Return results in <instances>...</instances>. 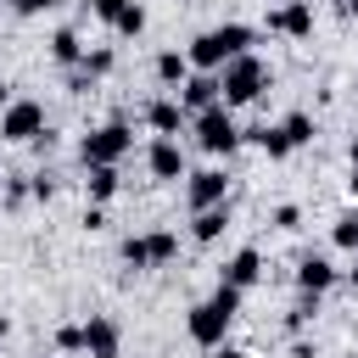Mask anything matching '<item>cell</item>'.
I'll use <instances>...</instances> for the list:
<instances>
[{
	"label": "cell",
	"mask_w": 358,
	"mask_h": 358,
	"mask_svg": "<svg viewBox=\"0 0 358 358\" xmlns=\"http://www.w3.org/2000/svg\"><path fill=\"white\" fill-rule=\"evenodd\" d=\"M257 45V28L252 22H218V28H201L190 45H185V56H190V67L196 73H224L235 56H246Z\"/></svg>",
	"instance_id": "1"
},
{
	"label": "cell",
	"mask_w": 358,
	"mask_h": 358,
	"mask_svg": "<svg viewBox=\"0 0 358 358\" xmlns=\"http://www.w3.org/2000/svg\"><path fill=\"white\" fill-rule=\"evenodd\" d=\"M235 313H241V291H235V285H213V296H201V302L185 313V330H190L196 347H224Z\"/></svg>",
	"instance_id": "2"
},
{
	"label": "cell",
	"mask_w": 358,
	"mask_h": 358,
	"mask_svg": "<svg viewBox=\"0 0 358 358\" xmlns=\"http://www.w3.org/2000/svg\"><path fill=\"white\" fill-rule=\"evenodd\" d=\"M268 84H274V67H268L263 56H252V50H246V56H235V62H229V67L218 73L224 106H252V101H257V95L268 90Z\"/></svg>",
	"instance_id": "3"
},
{
	"label": "cell",
	"mask_w": 358,
	"mask_h": 358,
	"mask_svg": "<svg viewBox=\"0 0 358 358\" xmlns=\"http://www.w3.org/2000/svg\"><path fill=\"white\" fill-rule=\"evenodd\" d=\"M129 151H134V129H129V117H123V112H117V117H106L101 129H90V134L78 140L84 168H117Z\"/></svg>",
	"instance_id": "4"
},
{
	"label": "cell",
	"mask_w": 358,
	"mask_h": 358,
	"mask_svg": "<svg viewBox=\"0 0 358 358\" xmlns=\"http://www.w3.org/2000/svg\"><path fill=\"white\" fill-rule=\"evenodd\" d=\"M117 257L123 268L145 274V268H168L179 257V229H140V235H123L117 241Z\"/></svg>",
	"instance_id": "5"
},
{
	"label": "cell",
	"mask_w": 358,
	"mask_h": 358,
	"mask_svg": "<svg viewBox=\"0 0 358 358\" xmlns=\"http://www.w3.org/2000/svg\"><path fill=\"white\" fill-rule=\"evenodd\" d=\"M190 129H196V145L201 151H213V157H229L235 145H241V129H235V117H229V106L218 101V106H207V112H196L190 117Z\"/></svg>",
	"instance_id": "6"
},
{
	"label": "cell",
	"mask_w": 358,
	"mask_h": 358,
	"mask_svg": "<svg viewBox=\"0 0 358 358\" xmlns=\"http://www.w3.org/2000/svg\"><path fill=\"white\" fill-rule=\"evenodd\" d=\"M50 123H45V101H34V95H17L6 112H0V140H39Z\"/></svg>",
	"instance_id": "7"
},
{
	"label": "cell",
	"mask_w": 358,
	"mask_h": 358,
	"mask_svg": "<svg viewBox=\"0 0 358 358\" xmlns=\"http://www.w3.org/2000/svg\"><path fill=\"white\" fill-rule=\"evenodd\" d=\"M229 201V173L224 168H196L185 173V207L201 213V207H224Z\"/></svg>",
	"instance_id": "8"
},
{
	"label": "cell",
	"mask_w": 358,
	"mask_h": 358,
	"mask_svg": "<svg viewBox=\"0 0 358 358\" xmlns=\"http://www.w3.org/2000/svg\"><path fill=\"white\" fill-rule=\"evenodd\" d=\"M268 34L313 39V0H274V6H268Z\"/></svg>",
	"instance_id": "9"
},
{
	"label": "cell",
	"mask_w": 358,
	"mask_h": 358,
	"mask_svg": "<svg viewBox=\"0 0 358 358\" xmlns=\"http://www.w3.org/2000/svg\"><path fill=\"white\" fill-rule=\"evenodd\" d=\"M84 352L90 358H117L123 352V324L112 313H90L84 319Z\"/></svg>",
	"instance_id": "10"
},
{
	"label": "cell",
	"mask_w": 358,
	"mask_h": 358,
	"mask_svg": "<svg viewBox=\"0 0 358 358\" xmlns=\"http://www.w3.org/2000/svg\"><path fill=\"white\" fill-rule=\"evenodd\" d=\"M145 168H151V179H185L190 173V157H185L179 140H151L145 145Z\"/></svg>",
	"instance_id": "11"
},
{
	"label": "cell",
	"mask_w": 358,
	"mask_h": 358,
	"mask_svg": "<svg viewBox=\"0 0 358 358\" xmlns=\"http://www.w3.org/2000/svg\"><path fill=\"white\" fill-rule=\"evenodd\" d=\"M336 280H341V268H336L324 252H302V257H296V291H313V296H324Z\"/></svg>",
	"instance_id": "12"
},
{
	"label": "cell",
	"mask_w": 358,
	"mask_h": 358,
	"mask_svg": "<svg viewBox=\"0 0 358 358\" xmlns=\"http://www.w3.org/2000/svg\"><path fill=\"white\" fill-rule=\"evenodd\" d=\"M145 123L157 129V140H179V129L190 123V112L179 106V95H157V101H145Z\"/></svg>",
	"instance_id": "13"
},
{
	"label": "cell",
	"mask_w": 358,
	"mask_h": 358,
	"mask_svg": "<svg viewBox=\"0 0 358 358\" xmlns=\"http://www.w3.org/2000/svg\"><path fill=\"white\" fill-rule=\"evenodd\" d=\"M257 280H263V252H257V246H241V252L218 268V285H235V291H252Z\"/></svg>",
	"instance_id": "14"
},
{
	"label": "cell",
	"mask_w": 358,
	"mask_h": 358,
	"mask_svg": "<svg viewBox=\"0 0 358 358\" xmlns=\"http://www.w3.org/2000/svg\"><path fill=\"white\" fill-rule=\"evenodd\" d=\"M224 101V90H218V73H190L185 84H179V106L196 117V112H207V106H218Z\"/></svg>",
	"instance_id": "15"
},
{
	"label": "cell",
	"mask_w": 358,
	"mask_h": 358,
	"mask_svg": "<svg viewBox=\"0 0 358 358\" xmlns=\"http://www.w3.org/2000/svg\"><path fill=\"white\" fill-rule=\"evenodd\" d=\"M84 50H90V45L78 39V28H56V34H50V62H56V67H78Z\"/></svg>",
	"instance_id": "16"
},
{
	"label": "cell",
	"mask_w": 358,
	"mask_h": 358,
	"mask_svg": "<svg viewBox=\"0 0 358 358\" xmlns=\"http://www.w3.org/2000/svg\"><path fill=\"white\" fill-rule=\"evenodd\" d=\"M151 73H157V84H162V90H179V84H185L196 67H190V56H185V50H162Z\"/></svg>",
	"instance_id": "17"
},
{
	"label": "cell",
	"mask_w": 358,
	"mask_h": 358,
	"mask_svg": "<svg viewBox=\"0 0 358 358\" xmlns=\"http://www.w3.org/2000/svg\"><path fill=\"white\" fill-rule=\"evenodd\" d=\"M84 190H90L95 207H106V201L123 190V173H117V168H84Z\"/></svg>",
	"instance_id": "18"
},
{
	"label": "cell",
	"mask_w": 358,
	"mask_h": 358,
	"mask_svg": "<svg viewBox=\"0 0 358 358\" xmlns=\"http://www.w3.org/2000/svg\"><path fill=\"white\" fill-rule=\"evenodd\" d=\"M224 229H229V201H224V207H201V213H190V235H196L201 246L218 241Z\"/></svg>",
	"instance_id": "19"
},
{
	"label": "cell",
	"mask_w": 358,
	"mask_h": 358,
	"mask_svg": "<svg viewBox=\"0 0 358 358\" xmlns=\"http://www.w3.org/2000/svg\"><path fill=\"white\" fill-rule=\"evenodd\" d=\"M280 134H285V145H291V151H296V145H308V140H313V134H319V117H313V112H302V106H296V112H285V117H280Z\"/></svg>",
	"instance_id": "20"
},
{
	"label": "cell",
	"mask_w": 358,
	"mask_h": 358,
	"mask_svg": "<svg viewBox=\"0 0 358 358\" xmlns=\"http://www.w3.org/2000/svg\"><path fill=\"white\" fill-rule=\"evenodd\" d=\"M330 241H336L341 252H358V207H347V213L330 224Z\"/></svg>",
	"instance_id": "21"
},
{
	"label": "cell",
	"mask_w": 358,
	"mask_h": 358,
	"mask_svg": "<svg viewBox=\"0 0 358 358\" xmlns=\"http://www.w3.org/2000/svg\"><path fill=\"white\" fill-rule=\"evenodd\" d=\"M78 67H84L90 78H106V73L117 67V50H112V45H95V50H84V62H78Z\"/></svg>",
	"instance_id": "22"
},
{
	"label": "cell",
	"mask_w": 358,
	"mask_h": 358,
	"mask_svg": "<svg viewBox=\"0 0 358 358\" xmlns=\"http://www.w3.org/2000/svg\"><path fill=\"white\" fill-rule=\"evenodd\" d=\"M313 313H319V296H313V291H296V302L285 308V330H302Z\"/></svg>",
	"instance_id": "23"
},
{
	"label": "cell",
	"mask_w": 358,
	"mask_h": 358,
	"mask_svg": "<svg viewBox=\"0 0 358 358\" xmlns=\"http://www.w3.org/2000/svg\"><path fill=\"white\" fill-rule=\"evenodd\" d=\"M140 28H145V6H140V0H129V11L117 17V28H112V34H117V39H134Z\"/></svg>",
	"instance_id": "24"
},
{
	"label": "cell",
	"mask_w": 358,
	"mask_h": 358,
	"mask_svg": "<svg viewBox=\"0 0 358 358\" xmlns=\"http://www.w3.org/2000/svg\"><path fill=\"white\" fill-rule=\"evenodd\" d=\"M268 224H274V229H302V207H296V201H280V207L268 213Z\"/></svg>",
	"instance_id": "25"
},
{
	"label": "cell",
	"mask_w": 358,
	"mask_h": 358,
	"mask_svg": "<svg viewBox=\"0 0 358 358\" xmlns=\"http://www.w3.org/2000/svg\"><path fill=\"white\" fill-rule=\"evenodd\" d=\"M28 196H34V179H22V173H11V179H6V207H22Z\"/></svg>",
	"instance_id": "26"
},
{
	"label": "cell",
	"mask_w": 358,
	"mask_h": 358,
	"mask_svg": "<svg viewBox=\"0 0 358 358\" xmlns=\"http://www.w3.org/2000/svg\"><path fill=\"white\" fill-rule=\"evenodd\" d=\"M56 347L62 352H84V324H56Z\"/></svg>",
	"instance_id": "27"
},
{
	"label": "cell",
	"mask_w": 358,
	"mask_h": 358,
	"mask_svg": "<svg viewBox=\"0 0 358 358\" xmlns=\"http://www.w3.org/2000/svg\"><path fill=\"white\" fill-rule=\"evenodd\" d=\"M90 11H95V17L106 22V28H117V17L129 11V0H90Z\"/></svg>",
	"instance_id": "28"
},
{
	"label": "cell",
	"mask_w": 358,
	"mask_h": 358,
	"mask_svg": "<svg viewBox=\"0 0 358 358\" xmlns=\"http://www.w3.org/2000/svg\"><path fill=\"white\" fill-rule=\"evenodd\" d=\"M67 90H73V95H90V90H95V78H90L84 67H67Z\"/></svg>",
	"instance_id": "29"
},
{
	"label": "cell",
	"mask_w": 358,
	"mask_h": 358,
	"mask_svg": "<svg viewBox=\"0 0 358 358\" xmlns=\"http://www.w3.org/2000/svg\"><path fill=\"white\" fill-rule=\"evenodd\" d=\"M22 17H39V11H56V6H67V0H11Z\"/></svg>",
	"instance_id": "30"
},
{
	"label": "cell",
	"mask_w": 358,
	"mask_h": 358,
	"mask_svg": "<svg viewBox=\"0 0 358 358\" xmlns=\"http://www.w3.org/2000/svg\"><path fill=\"white\" fill-rule=\"evenodd\" d=\"M56 196V179L50 173H34V201H50Z\"/></svg>",
	"instance_id": "31"
},
{
	"label": "cell",
	"mask_w": 358,
	"mask_h": 358,
	"mask_svg": "<svg viewBox=\"0 0 358 358\" xmlns=\"http://www.w3.org/2000/svg\"><path fill=\"white\" fill-rule=\"evenodd\" d=\"M84 229H90V235H95V229H106V207H95V201H90V207H84Z\"/></svg>",
	"instance_id": "32"
},
{
	"label": "cell",
	"mask_w": 358,
	"mask_h": 358,
	"mask_svg": "<svg viewBox=\"0 0 358 358\" xmlns=\"http://www.w3.org/2000/svg\"><path fill=\"white\" fill-rule=\"evenodd\" d=\"M213 358H252V352H241V347H213Z\"/></svg>",
	"instance_id": "33"
},
{
	"label": "cell",
	"mask_w": 358,
	"mask_h": 358,
	"mask_svg": "<svg viewBox=\"0 0 358 358\" xmlns=\"http://www.w3.org/2000/svg\"><path fill=\"white\" fill-rule=\"evenodd\" d=\"M11 101H17V95H11V84H6V78H0V112H6V106H11Z\"/></svg>",
	"instance_id": "34"
},
{
	"label": "cell",
	"mask_w": 358,
	"mask_h": 358,
	"mask_svg": "<svg viewBox=\"0 0 358 358\" xmlns=\"http://www.w3.org/2000/svg\"><path fill=\"white\" fill-rule=\"evenodd\" d=\"M336 11L341 17H358V0H336Z\"/></svg>",
	"instance_id": "35"
},
{
	"label": "cell",
	"mask_w": 358,
	"mask_h": 358,
	"mask_svg": "<svg viewBox=\"0 0 358 358\" xmlns=\"http://www.w3.org/2000/svg\"><path fill=\"white\" fill-rule=\"evenodd\" d=\"M347 162H352V168H358V134H352V140H347Z\"/></svg>",
	"instance_id": "36"
},
{
	"label": "cell",
	"mask_w": 358,
	"mask_h": 358,
	"mask_svg": "<svg viewBox=\"0 0 358 358\" xmlns=\"http://www.w3.org/2000/svg\"><path fill=\"white\" fill-rule=\"evenodd\" d=\"M347 190H352V207H358V168H352V179H347Z\"/></svg>",
	"instance_id": "37"
},
{
	"label": "cell",
	"mask_w": 358,
	"mask_h": 358,
	"mask_svg": "<svg viewBox=\"0 0 358 358\" xmlns=\"http://www.w3.org/2000/svg\"><path fill=\"white\" fill-rule=\"evenodd\" d=\"M347 280H352V291H358V252H352V268H347Z\"/></svg>",
	"instance_id": "38"
},
{
	"label": "cell",
	"mask_w": 358,
	"mask_h": 358,
	"mask_svg": "<svg viewBox=\"0 0 358 358\" xmlns=\"http://www.w3.org/2000/svg\"><path fill=\"white\" fill-rule=\"evenodd\" d=\"M6 336H11V319H6V313H0V341H6Z\"/></svg>",
	"instance_id": "39"
},
{
	"label": "cell",
	"mask_w": 358,
	"mask_h": 358,
	"mask_svg": "<svg viewBox=\"0 0 358 358\" xmlns=\"http://www.w3.org/2000/svg\"><path fill=\"white\" fill-rule=\"evenodd\" d=\"M0 179H6V173H0Z\"/></svg>",
	"instance_id": "40"
},
{
	"label": "cell",
	"mask_w": 358,
	"mask_h": 358,
	"mask_svg": "<svg viewBox=\"0 0 358 358\" xmlns=\"http://www.w3.org/2000/svg\"><path fill=\"white\" fill-rule=\"evenodd\" d=\"M0 6H6V0H0Z\"/></svg>",
	"instance_id": "41"
}]
</instances>
